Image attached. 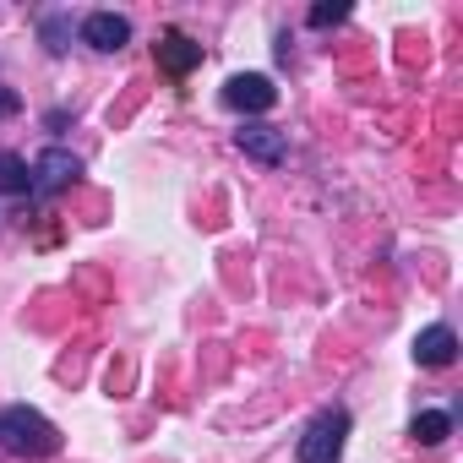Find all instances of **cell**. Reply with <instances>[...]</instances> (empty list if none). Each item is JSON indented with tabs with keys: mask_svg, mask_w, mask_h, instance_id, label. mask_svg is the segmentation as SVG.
<instances>
[{
	"mask_svg": "<svg viewBox=\"0 0 463 463\" xmlns=\"http://www.w3.org/2000/svg\"><path fill=\"white\" fill-rule=\"evenodd\" d=\"M23 109V99L12 93V88H0V120H6V115H17Z\"/></svg>",
	"mask_w": 463,
	"mask_h": 463,
	"instance_id": "obj_13",
	"label": "cell"
},
{
	"mask_svg": "<svg viewBox=\"0 0 463 463\" xmlns=\"http://www.w3.org/2000/svg\"><path fill=\"white\" fill-rule=\"evenodd\" d=\"M344 441H349V409L327 403L300 430V463H344Z\"/></svg>",
	"mask_w": 463,
	"mask_h": 463,
	"instance_id": "obj_2",
	"label": "cell"
},
{
	"mask_svg": "<svg viewBox=\"0 0 463 463\" xmlns=\"http://www.w3.org/2000/svg\"><path fill=\"white\" fill-rule=\"evenodd\" d=\"M77 33H82V44H88V50H99V55H115V50H126V44H131V23H126L120 12H88Z\"/></svg>",
	"mask_w": 463,
	"mask_h": 463,
	"instance_id": "obj_6",
	"label": "cell"
},
{
	"mask_svg": "<svg viewBox=\"0 0 463 463\" xmlns=\"http://www.w3.org/2000/svg\"><path fill=\"white\" fill-rule=\"evenodd\" d=\"M33 185V175H28V164L12 153V147H0V196H23Z\"/></svg>",
	"mask_w": 463,
	"mask_h": 463,
	"instance_id": "obj_10",
	"label": "cell"
},
{
	"mask_svg": "<svg viewBox=\"0 0 463 463\" xmlns=\"http://www.w3.org/2000/svg\"><path fill=\"white\" fill-rule=\"evenodd\" d=\"M33 196H55V191H66V185H77L82 180V158L71 153V147H44L39 158H33Z\"/></svg>",
	"mask_w": 463,
	"mask_h": 463,
	"instance_id": "obj_3",
	"label": "cell"
},
{
	"mask_svg": "<svg viewBox=\"0 0 463 463\" xmlns=\"http://www.w3.org/2000/svg\"><path fill=\"white\" fill-rule=\"evenodd\" d=\"M223 104L235 109V115H268V109L279 104V88H273V77H262V71H241V77L223 82Z\"/></svg>",
	"mask_w": 463,
	"mask_h": 463,
	"instance_id": "obj_4",
	"label": "cell"
},
{
	"mask_svg": "<svg viewBox=\"0 0 463 463\" xmlns=\"http://www.w3.org/2000/svg\"><path fill=\"white\" fill-rule=\"evenodd\" d=\"M414 360H420L425 371H441V365H452V360H458V333H452L447 322L425 327V333L414 338Z\"/></svg>",
	"mask_w": 463,
	"mask_h": 463,
	"instance_id": "obj_7",
	"label": "cell"
},
{
	"mask_svg": "<svg viewBox=\"0 0 463 463\" xmlns=\"http://www.w3.org/2000/svg\"><path fill=\"white\" fill-rule=\"evenodd\" d=\"M39 39H44V50H50V55H66V44H71V17H66V12L39 17Z\"/></svg>",
	"mask_w": 463,
	"mask_h": 463,
	"instance_id": "obj_11",
	"label": "cell"
},
{
	"mask_svg": "<svg viewBox=\"0 0 463 463\" xmlns=\"http://www.w3.org/2000/svg\"><path fill=\"white\" fill-rule=\"evenodd\" d=\"M409 436H414L420 447H436V441H447V436H452V414H447V409H425V414H414Z\"/></svg>",
	"mask_w": 463,
	"mask_h": 463,
	"instance_id": "obj_9",
	"label": "cell"
},
{
	"mask_svg": "<svg viewBox=\"0 0 463 463\" xmlns=\"http://www.w3.org/2000/svg\"><path fill=\"white\" fill-rule=\"evenodd\" d=\"M349 17V0H322V6H311V28H333Z\"/></svg>",
	"mask_w": 463,
	"mask_h": 463,
	"instance_id": "obj_12",
	"label": "cell"
},
{
	"mask_svg": "<svg viewBox=\"0 0 463 463\" xmlns=\"http://www.w3.org/2000/svg\"><path fill=\"white\" fill-rule=\"evenodd\" d=\"M0 452H12V458H55L61 452V430H55V420H44L28 403H6L0 409Z\"/></svg>",
	"mask_w": 463,
	"mask_h": 463,
	"instance_id": "obj_1",
	"label": "cell"
},
{
	"mask_svg": "<svg viewBox=\"0 0 463 463\" xmlns=\"http://www.w3.org/2000/svg\"><path fill=\"white\" fill-rule=\"evenodd\" d=\"M235 147H241L246 158L268 164V169H279V164L289 158V137H284L279 126H262V120H246V126L235 131Z\"/></svg>",
	"mask_w": 463,
	"mask_h": 463,
	"instance_id": "obj_5",
	"label": "cell"
},
{
	"mask_svg": "<svg viewBox=\"0 0 463 463\" xmlns=\"http://www.w3.org/2000/svg\"><path fill=\"white\" fill-rule=\"evenodd\" d=\"M196 61H202V44H191L185 33H164V39H158V66H164L169 77H185Z\"/></svg>",
	"mask_w": 463,
	"mask_h": 463,
	"instance_id": "obj_8",
	"label": "cell"
}]
</instances>
